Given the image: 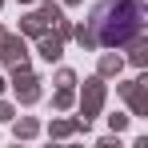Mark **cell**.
<instances>
[{
  "label": "cell",
  "mask_w": 148,
  "mask_h": 148,
  "mask_svg": "<svg viewBox=\"0 0 148 148\" xmlns=\"http://www.w3.org/2000/svg\"><path fill=\"white\" fill-rule=\"evenodd\" d=\"M144 20V0H108L96 12V28L92 40L96 44H128Z\"/></svg>",
  "instance_id": "6da1fadb"
}]
</instances>
